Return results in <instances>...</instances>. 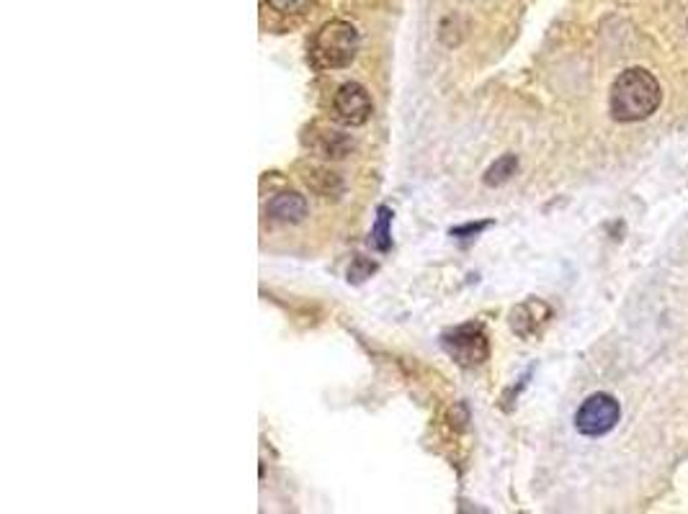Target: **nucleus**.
I'll use <instances>...</instances> for the list:
<instances>
[{
    "instance_id": "39448f33",
    "label": "nucleus",
    "mask_w": 688,
    "mask_h": 514,
    "mask_svg": "<svg viewBox=\"0 0 688 514\" xmlns=\"http://www.w3.org/2000/svg\"><path fill=\"white\" fill-rule=\"evenodd\" d=\"M333 117L346 127H361L371 117L369 91L359 83H343L333 93Z\"/></svg>"
},
{
    "instance_id": "423d86ee",
    "label": "nucleus",
    "mask_w": 688,
    "mask_h": 514,
    "mask_svg": "<svg viewBox=\"0 0 688 514\" xmlns=\"http://www.w3.org/2000/svg\"><path fill=\"white\" fill-rule=\"evenodd\" d=\"M307 211H310V206H307V199L295 191L273 195V199L269 201V206H266V214L279 224H299L307 216Z\"/></svg>"
},
{
    "instance_id": "9d476101",
    "label": "nucleus",
    "mask_w": 688,
    "mask_h": 514,
    "mask_svg": "<svg viewBox=\"0 0 688 514\" xmlns=\"http://www.w3.org/2000/svg\"><path fill=\"white\" fill-rule=\"evenodd\" d=\"M390 222H392L390 209L382 206V209H379L375 230H371V244H375L379 252H387V250H390V244H392L390 242Z\"/></svg>"
},
{
    "instance_id": "f03ea898",
    "label": "nucleus",
    "mask_w": 688,
    "mask_h": 514,
    "mask_svg": "<svg viewBox=\"0 0 688 514\" xmlns=\"http://www.w3.org/2000/svg\"><path fill=\"white\" fill-rule=\"evenodd\" d=\"M359 31L343 19H333L312 37L310 60L318 70H341L359 52Z\"/></svg>"
},
{
    "instance_id": "9b49d317",
    "label": "nucleus",
    "mask_w": 688,
    "mask_h": 514,
    "mask_svg": "<svg viewBox=\"0 0 688 514\" xmlns=\"http://www.w3.org/2000/svg\"><path fill=\"white\" fill-rule=\"evenodd\" d=\"M266 3L271 6V11L285 13V16H297L310 11L315 0H266Z\"/></svg>"
},
{
    "instance_id": "f257e3e1",
    "label": "nucleus",
    "mask_w": 688,
    "mask_h": 514,
    "mask_svg": "<svg viewBox=\"0 0 688 514\" xmlns=\"http://www.w3.org/2000/svg\"><path fill=\"white\" fill-rule=\"evenodd\" d=\"M662 91L658 78L645 68H629L614 80L609 109L611 117L621 124H635V121L650 119L660 109Z\"/></svg>"
},
{
    "instance_id": "6e6552de",
    "label": "nucleus",
    "mask_w": 688,
    "mask_h": 514,
    "mask_svg": "<svg viewBox=\"0 0 688 514\" xmlns=\"http://www.w3.org/2000/svg\"><path fill=\"white\" fill-rule=\"evenodd\" d=\"M310 147L320 158H333L341 160L351 150V140L343 132H336V129H320L318 134H312Z\"/></svg>"
},
{
    "instance_id": "ddd939ff",
    "label": "nucleus",
    "mask_w": 688,
    "mask_h": 514,
    "mask_svg": "<svg viewBox=\"0 0 688 514\" xmlns=\"http://www.w3.org/2000/svg\"><path fill=\"white\" fill-rule=\"evenodd\" d=\"M485 226H488V224H467V226H457V230L451 232V234H455V236H461V234H480V232L485 230Z\"/></svg>"
},
{
    "instance_id": "f8f14e48",
    "label": "nucleus",
    "mask_w": 688,
    "mask_h": 514,
    "mask_svg": "<svg viewBox=\"0 0 688 514\" xmlns=\"http://www.w3.org/2000/svg\"><path fill=\"white\" fill-rule=\"evenodd\" d=\"M375 273V263H369V260H363V258H356L353 260V268H351V281H363V279H369V275Z\"/></svg>"
},
{
    "instance_id": "20e7f679",
    "label": "nucleus",
    "mask_w": 688,
    "mask_h": 514,
    "mask_svg": "<svg viewBox=\"0 0 688 514\" xmlns=\"http://www.w3.org/2000/svg\"><path fill=\"white\" fill-rule=\"evenodd\" d=\"M443 350H447L459 365H465V369H475V365L488 361L490 355L488 337H485V332L475 327V324H465V327L443 334Z\"/></svg>"
},
{
    "instance_id": "0eeeda50",
    "label": "nucleus",
    "mask_w": 688,
    "mask_h": 514,
    "mask_svg": "<svg viewBox=\"0 0 688 514\" xmlns=\"http://www.w3.org/2000/svg\"><path fill=\"white\" fill-rule=\"evenodd\" d=\"M302 181L307 183V188H310L315 195H322V199H336V195H341L346 191L343 178L333 173V170L320 168V165L307 168Z\"/></svg>"
},
{
    "instance_id": "7ed1b4c3",
    "label": "nucleus",
    "mask_w": 688,
    "mask_h": 514,
    "mask_svg": "<svg viewBox=\"0 0 688 514\" xmlns=\"http://www.w3.org/2000/svg\"><path fill=\"white\" fill-rule=\"evenodd\" d=\"M621 406L611 394H594L580 404L575 414V427L586 437H601L619 424Z\"/></svg>"
},
{
    "instance_id": "1a4fd4ad",
    "label": "nucleus",
    "mask_w": 688,
    "mask_h": 514,
    "mask_svg": "<svg viewBox=\"0 0 688 514\" xmlns=\"http://www.w3.org/2000/svg\"><path fill=\"white\" fill-rule=\"evenodd\" d=\"M518 170V158L516 154H503V158L492 162V165L488 168V173H485V185H503L511 181V178L516 175Z\"/></svg>"
}]
</instances>
